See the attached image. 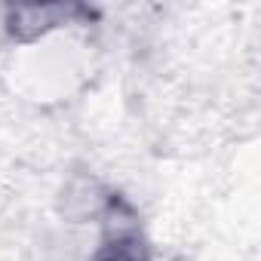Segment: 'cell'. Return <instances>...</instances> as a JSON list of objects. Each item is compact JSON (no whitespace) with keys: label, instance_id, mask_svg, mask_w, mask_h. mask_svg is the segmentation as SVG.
Returning a JSON list of instances; mask_svg holds the SVG:
<instances>
[{"label":"cell","instance_id":"6da1fadb","mask_svg":"<svg viewBox=\"0 0 261 261\" xmlns=\"http://www.w3.org/2000/svg\"><path fill=\"white\" fill-rule=\"evenodd\" d=\"M95 261H148V258H145V249H142L139 237L120 233V237L105 243V249L95 255Z\"/></svg>","mask_w":261,"mask_h":261}]
</instances>
